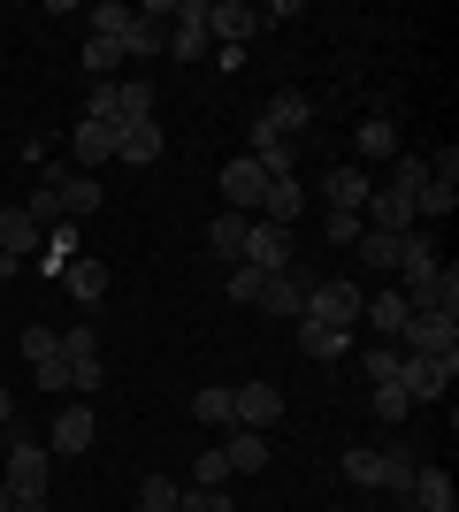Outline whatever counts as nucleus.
<instances>
[{
    "mask_svg": "<svg viewBox=\"0 0 459 512\" xmlns=\"http://www.w3.org/2000/svg\"><path fill=\"white\" fill-rule=\"evenodd\" d=\"M299 321H322V329H360V283L352 276H314L306 283V314Z\"/></svg>",
    "mask_w": 459,
    "mask_h": 512,
    "instance_id": "1",
    "label": "nucleus"
},
{
    "mask_svg": "<svg viewBox=\"0 0 459 512\" xmlns=\"http://www.w3.org/2000/svg\"><path fill=\"white\" fill-rule=\"evenodd\" d=\"M8 490H16V505H46V482H54V451L46 444H23V436H8V474H0Z\"/></svg>",
    "mask_w": 459,
    "mask_h": 512,
    "instance_id": "2",
    "label": "nucleus"
},
{
    "mask_svg": "<svg viewBox=\"0 0 459 512\" xmlns=\"http://www.w3.org/2000/svg\"><path fill=\"white\" fill-rule=\"evenodd\" d=\"M398 299L414 306V314H452L459 321V268H414V276H398Z\"/></svg>",
    "mask_w": 459,
    "mask_h": 512,
    "instance_id": "3",
    "label": "nucleus"
},
{
    "mask_svg": "<svg viewBox=\"0 0 459 512\" xmlns=\"http://www.w3.org/2000/svg\"><path fill=\"white\" fill-rule=\"evenodd\" d=\"M169 16H176V0H146V8H131L123 62H153V54H169Z\"/></svg>",
    "mask_w": 459,
    "mask_h": 512,
    "instance_id": "4",
    "label": "nucleus"
},
{
    "mask_svg": "<svg viewBox=\"0 0 459 512\" xmlns=\"http://www.w3.org/2000/svg\"><path fill=\"white\" fill-rule=\"evenodd\" d=\"M452 383H459V352H406V367H398L406 398H444Z\"/></svg>",
    "mask_w": 459,
    "mask_h": 512,
    "instance_id": "5",
    "label": "nucleus"
},
{
    "mask_svg": "<svg viewBox=\"0 0 459 512\" xmlns=\"http://www.w3.org/2000/svg\"><path fill=\"white\" fill-rule=\"evenodd\" d=\"M284 421V390L276 383H230V428H276Z\"/></svg>",
    "mask_w": 459,
    "mask_h": 512,
    "instance_id": "6",
    "label": "nucleus"
},
{
    "mask_svg": "<svg viewBox=\"0 0 459 512\" xmlns=\"http://www.w3.org/2000/svg\"><path fill=\"white\" fill-rule=\"evenodd\" d=\"M291 260H299L291 230H276V222H245V260H238V268H261V276H276V268H291Z\"/></svg>",
    "mask_w": 459,
    "mask_h": 512,
    "instance_id": "7",
    "label": "nucleus"
},
{
    "mask_svg": "<svg viewBox=\"0 0 459 512\" xmlns=\"http://www.w3.org/2000/svg\"><path fill=\"white\" fill-rule=\"evenodd\" d=\"M306 123H314V92H299V85L268 92V107H261V130H268V138H291V146H299Z\"/></svg>",
    "mask_w": 459,
    "mask_h": 512,
    "instance_id": "8",
    "label": "nucleus"
},
{
    "mask_svg": "<svg viewBox=\"0 0 459 512\" xmlns=\"http://www.w3.org/2000/svg\"><path fill=\"white\" fill-rule=\"evenodd\" d=\"M360 321L383 329L375 344H398V337H406V321H414V306L398 299V283H383V291H360Z\"/></svg>",
    "mask_w": 459,
    "mask_h": 512,
    "instance_id": "9",
    "label": "nucleus"
},
{
    "mask_svg": "<svg viewBox=\"0 0 459 512\" xmlns=\"http://www.w3.org/2000/svg\"><path fill=\"white\" fill-rule=\"evenodd\" d=\"M306 283H314V268H299V260H291V268H276V276L261 283V314L299 321V314H306Z\"/></svg>",
    "mask_w": 459,
    "mask_h": 512,
    "instance_id": "10",
    "label": "nucleus"
},
{
    "mask_svg": "<svg viewBox=\"0 0 459 512\" xmlns=\"http://www.w3.org/2000/svg\"><path fill=\"white\" fill-rule=\"evenodd\" d=\"M62 360H69V390H100V329H62Z\"/></svg>",
    "mask_w": 459,
    "mask_h": 512,
    "instance_id": "11",
    "label": "nucleus"
},
{
    "mask_svg": "<svg viewBox=\"0 0 459 512\" xmlns=\"http://www.w3.org/2000/svg\"><path fill=\"white\" fill-rule=\"evenodd\" d=\"M222 199H230V214H261V199H268V176L253 169V153H238V161L222 169Z\"/></svg>",
    "mask_w": 459,
    "mask_h": 512,
    "instance_id": "12",
    "label": "nucleus"
},
{
    "mask_svg": "<svg viewBox=\"0 0 459 512\" xmlns=\"http://www.w3.org/2000/svg\"><path fill=\"white\" fill-rule=\"evenodd\" d=\"M253 31H261V8H245V0H207V39L245 46Z\"/></svg>",
    "mask_w": 459,
    "mask_h": 512,
    "instance_id": "13",
    "label": "nucleus"
},
{
    "mask_svg": "<svg viewBox=\"0 0 459 512\" xmlns=\"http://www.w3.org/2000/svg\"><path fill=\"white\" fill-rule=\"evenodd\" d=\"M398 352H459V321L452 314H414L406 337H398Z\"/></svg>",
    "mask_w": 459,
    "mask_h": 512,
    "instance_id": "14",
    "label": "nucleus"
},
{
    "mask_svg": "<svg viewBox=\"0 0 459 512\" xmlns=\"http://www.w3.org/2000/svg\"><path fill=\"white\" fill-rule=\"evenodd\" d=\"M322 199H329V214H360V207H368V169H360V161L329 169L322 176Z\"/></svg>",
    "mask_w": 459,
    "mask_h": 512,
    "instance_id": "15",
    "label": "nucleus"
},
{
    "mask_svg": "<svg viewBox=\"0 0 459 512\" xmlns=\"http://www.w3.org/2000/svg\"><path fill=\"white\" fill-rule=\"evenodd\" d=\"M46 176H54V192H62V214H69V222H85V214L108 207V199H100V184H92L85 169H46Z\"/></svg>",
    "mask_w": 459,
    "mask_h": 512,
    "instance_id": "16",
    "label": "nucleus"
},
{
    "mask_svg": "<svg viewBox=\"0 0 459 512\" xmlns=\"http://www.w3.org/2000/svg\"><path fill=\"white\" fill-rule=\"evenodd\" d=\"M62 283H69V299H77V306H100V299H108V291H115L108 260H85V253H77V260H69V268H62Z\"/></svg>",
    "mask_w": 459,
    "mask_h": 512,
    "instance_id": "17",
    "label": "nucleus"
},
{
    "mask_svg": "<svg viewBox=\"0 0 459 512\" xmlns=\"http://www.w3.org/2000/svg\"><path fill=\"white\" fill-rule=\"evenodd\" d=\"M39 245H46V230L31 222V214H23V207H0V253H8V260L23 268V260L39 253Z\"/></svg>",
    "mask_w": 459,
    "mask_h": 512,
    "instance_id": "18",
    "label": "nucleus"
},
{
    "mask_svg": "<svg viewBox=\"0 0 459 512\" xmlns=\"http://www.w3.org/2000/svg\"><path fill=\"white\" fill-rule=\"evenodd\" d=\"M306 214V184L299 176H276V184H268V199H261V214H253V222H276V230H291V222H299Z\"/></svg>",
    "mask_w": 459,
    "mask_h": 512,
    "instance_id": "19",
    "label": "nucleus"
},
{
    "mask_svg": "<svg viewBox=\"0 0 459 512\" xmlns=\"http://www.w3.org/2000/svg\"><path fill=\"white\" fill-rule=\"evenodd\" d=\"M115 153H123L131 169H153V161L169 153V138H161V123H123V138H115Z\"/></svg>",
    "mask_w": 459,
    "mask_h": 512,
    "instance_id": "20",
    "label": "nucleus"
},
{
    "mask_svg": "<svg viewBox=\"0 0 459 512\" xmlns=\"http://www.w3.org/2000/svg\"><path fill=\"white\" fill-rule=\"evenodd\" d=\"M92 436H100V421H92L85 406H62V413H54V436H46V451H69V459H77Z\"/></svg>",
    "mask_w": 459,
    "mask_h": 512,
    "instance_id": "21",
    "label": "nucleus"
},
{
    "mask_svg": "<svg viewBox=\"0 0 459 512\" xmlns=\"http://www.w3.org/2000/svg\"><path fill=\"white\" fill-rule=\"evenodd\" d=\"M222 459H230V474H261L268 467V436L261 428H230V436H222Z\"/></svg>",
    "mask_w": 459,
    "mask_h": 512,
    "instance_id": "22",
    "label": "nucleus"
},
{
    "mask_svg": "<svg viewBox=\"0 0 459 512\" xmlns=\"http://www.w3.org/2000/svg\"><path fill=\"white\" fill-rule=\"evenodd\" d=\"M245 222H253V214H230V207L215 214V230H207V253H215L222 268H238V260H245Z\"/></svg>",
    "mask_w": 459,
    "mask_h": 512,
    "instance_id": "23",
    "label": "nucleus"
},
{
    "mask_svg": "<svg viewBox=\"0 0 459 512\" xmlns=\"http://www.w3.org/2000/svg\"><path fill=\"white\" fill-rule=\"evenodd\" d=\"M406 505H421V512H459L452 474H444V467H421V474H414V497H406Z\"/></svg>",
    "mask_w": 459,
    "mask_h": 512,
    "instance_id": "24",
    "label": "nucleus"
},
{
    "mask_svg": "<svg viewBox=\"0 0 459 512\" xmlns=\"http://www.w3.org/2000/svg\"><path fill=\"white\" fill-rule=\"evenodd\" d=\"M299 352H306V360H345V352H352V329H322V321H299Z\"/></svg>",
    "mask_w": 459,
    "mask_h": 512,
    "instance_id": "25",
    "label": "nucleus"
},
{
    "mask_svg": "<svg viewBox=\"0 0 459 512\" xmlns=\"http://www.w3.org/2000/svg\"><path fill=\"white\" fill-rule=\"evenodd\" d=\"M115 138H123V130H115V123H77V169H100V161H108V153H115Z\"/></svg>",
    "mask_w": 459,
    "mask_h": 512,
    "instance_id": "26",
    "label": "nucleus"
},
{
    "mask_svg": "<svg viewBox=\"0 0 459 512\" xmlns=\"http://www.w3.org/2000/svg\"><path fill=\"white\" fill-rule=\"evenodd\" d=\"M352 260H360V268H383V276H398V237H391V230H360Z\"/></svg>",
    "mask_w": 459,
    "mask_h": 512,
    "instance_id": "27",
    "label": "nucleus"
},
{
    "mask_svg": "<svg viewBox=\"0 0 459 512\" xmlns=\"http://www.w3.org/2000/svg\"><path fill=\"white\" fill-rule=\"evenodd\" d=\"M414 474H421L414 451H383V482H375V490H391L398 505H406V497H414Z\"/></svg>",
    "mask_w": 459,
    "mask_h": 512,
    "instance_id": "28",
    "label": "nucleus"
},
{
    "mask_svg": "<svg viewBox=\"0 0 459 512\" xmlns=\"http://www.w3.org/2000/svg\"><path fill=\"white\" fill-rule=\"evenodd\" d=\"M398 153H406V146H398V130L383 123V115H368V123H360V161H398Z\"/></svg>",
    "mask_w": 459,
    "mask_h": 512,
    "instance_id": "29",
    "label": "nucleus"
},
{
    "mask_svg": "<svg viewBox=\"0 0 459 512\" xmlns=\"http://www.w3.org/2000/svg\"><path fill=\"white\" fill-rule=\"evenodd\" d=\"M131 31V8L123 0H100V8H85V39H123Z\"/></svg>",
    "mask_w": 459,
    "mask_h": 512,
    "instance_id": "30",
    "label": "nucleus"
},
{
    "mask_svg": "<svg viewBox=\"0 0 459 512\" xmlns=\"http://www.w3.org/2000/svg\"><path fill=\"white\" fill-rule=\"evenodd\" d=\"M421 184H429V161H421V153H398V161H391V184H383V192H398V199H414Z\"/></svg>",
    "mask_w": 459,
    "mask_h": 512,
    "instance_id": "31",
    "label": "nucleus"
},
{
    "mask_svg": "<svg viewBox=\"0 0 459 512\" xmlns=\"http://www.w3.org/2000/svg\"><path fill=\"white\" fill-rule=\"evenodd\" d=\"M115 107H123V123H153V85H146V77L115 85Z\"/></svg>",
    "mask_w": 459,
    "mask_h": 512,
    "instance_id": "32",
    "label": "nucleus"
},
{
    "mask_svg": "<svg viewBox=\"0 0 459 512\" xmlns=\"http://www.w3.org/2000/svg\"><path fill=\"white\" fill-rule=\"evenodd\" d=\"M360 367H368V383H398L406 352H398V344H368V352H360Z\"/></svg>",
    "mask_w": 459,
    "mask_h": 512,
    "instance_id": "33",
    "label": "nucleus"
},
{
    "mask_svg": "<svg viewBox=\"0 0 459 512\" xmlns=\"http://www.w3.org/2000/svg\"><path fill=\"white\" fill-rule=\"evenodd\" d=\"M192 413H199L207 428H230V383H207V390L192 398Z\"/></svg>",
    "mask_w": 459,
    "mask_h": 512,
    "instance_id": "34",
    "label": "nucleus"
},
{
    "mask_svg": "<svg viewBox=\"0 0 459 512\" xmlns=\"http://www.w3.org/2000/svg\"><path fill=\"white\" fill-rule=\"evenodd\" d=\"M123 69V39H85V77H115Z\"/></svg>",
    "mask_w": 459,
    "mask_h": 512,
    "instance_id": "35",
    "label": "nucleus"
},
{
    "mask_svg": "<svg viewBox=\"0 0 459 512\" xmlns=\"http://www.w3.org/2000/svg\"><path fill=\"white\" fill-rule=\"evenodd\" d=\"M345 482L352 490H375L383 482V451H345Z\"/></svg>",
    "mask_w": 459,
    "mask_h": 512,
    "instance_id": "36",
    "label": "nucleus"
},
{
    "mask_svg": "<svg viewBox=\"0 0 459 512\" xmlns=\"http://www.w3.org/2000/svg\"><path fill=\"white\" fill-rule=\"evenodd\" d=\"M261 268H230V283H222V291H230V306H261Z\"/></svg>",
    "mask_w": 459,
    "mask_h": 512,
    "instance_id": "37",
    "label": "nucleus"
},
{
    "mask_svg": "<svg viewBox=\"0 0 459 512\" xmlns=\"http://www.w3.org/2000/svg\"><path fill=\"white\" fill-rule=\"evenodd\" d=\"M360 230H368L360 214H322V237H329V245H345V253L360 245Z\"/></svg>",
    "mask_w": 459,
    "mask_h": 512,
    "instance_id": "38",
    "label": "nucleus"
},
{
    "mask_svg": "<svg viewBox=\"0 0 459 512\" xmlns=\"http://www.w3.org/2000/svg\"><path fill=\"white\" fill-rule=\"evenodd\" d=\"M230 482V459H222V444L215 451H199V474H192V490H222Z\"/></svg>",
    "mask_w": 459,
    "mask_h": 512,
    "instance_id": "39",
    "label": "nucleus"
},
{
    "mask_svg": "<svg viewBox=\"0 0 459 512\" xmlns=\"http://www.w3.org/2000/svg\"><path fill=\"white\" fill-rule=\"evenodd\" d=\"M375 413H383V421H406V413H414V398H406V390H398V383H375Z\"/></svg>",
    "mask_w": 459,
    "mask_h": 512,
    "instance_id": "40",
    "label": "nucleus"
},
{
    "mask_svg": "<svg viewBox=\"0 0 459 512\" xmlns=\"http://www.w3.org/2000/svg\"><path fill=\"white\" fill-rule=\"evenodd\" d=\"M23 352H31V360H54V352H62V329H23Z\"/></svg>",
    "mask_w": 459,
    "mask_h": 512,
    "instance_id": "41",
    "label": "nucleus"
},
{
    "mask_svg": "<svg viewBox=\"0 0 459 512\" xmlns=\"http://www.w3.org/2000/svg\"><path fill=\"white\" fill-rule=\"evenodd\" d=\"M31 367H39V390H69V360L62 352H54V360H31Z\"/></svg>",
    "mask_w": 459,
    "mask_h": 512,
    "instance_id": "42",
    "label": "nucleus"
},
{
    "mask_svg": "<svg viewBox=\"0 0 459 512\" xmlns=\"http://www.w3.org/2000/svg\"><path fill=\"white\" fill-rule=\"evenodd\" d=\"M184 512H238L222 490H184Z\"/></svg>",
    "mask_w": 459,
    "mask_h": 512,
    "instance_id": "43",
    "label": "nucleus"
},
{
    "mask_svg": "<svg viewBox=\"0 0 459 512\" xmlns=\"http://www.w3.org/2000/svg\"><path fill=\"white\" fill-rule=\"evenodd\" d=\"M16 421V390H0V428Z\"/></svg>",
    "mask_w": 459,
    "mask_h": 512,
    "instance_id": "44",
    "label": "nucleus"
},
{
    "mask_svg": "<svg viewBox=\"0 0 459 512\" xmlns=\"http://www.w3.org/2000/svg\"><path fill=\"white\" fill-rule=\"evenodd\" d=\"M0 512H23V505H16V490H8V482H0Z\"/></svg>",
    "mask_w": 459,
    "mask_h": 512,
    "instance_id": "45",
    "label": "nucleus"
},
{
    "mask_svg": "<svg viewBox=\"0 0 459 512\" xmlns=\"http://www.w3.org/2000/svg\"><path fill=\"white\" fill-rule=\"evenodd\" d=\"M0 276H16V260H8V253H0Z\"/></svg>",
    "mask_w": 459,
    "mask_h": 512,
    "instance_id": "46",
    "label": "nucleus"
},
{
    "mask_svg": "<svg viewBox=\"0 0 459 512\" xmlns=\"http://www.w3.org/2000/svg\"><path fill=\"white\" fill-rule=\"evenodd\" d=\"M23 512H46V505H23Z\"/></svg>",
    "mask_w": 459,
    "mask_h": 512,
    "instance_id": "47",
    "label": "nucleus"
},
{
    "mask_svg": "<svg viewBox=\"0 0 459 512\" xmlns=\"http://www.w3.org/2000/svg\"><path fill=\"white\" fill-rule=\"evenodd\" d=\"M176 512H184V497H176Z\"/></svg>",
    "mask_w": 459,
    "mask_h": 512,
    "instance_id": "48",
    "label": "nucleus"
}]
</instances>
